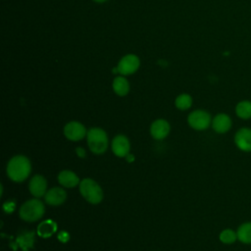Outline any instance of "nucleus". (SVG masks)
<instances>
[{
	"label": "nucleus",
	"instance_id": "4468645a",
	"mask_svg": "<svg viewBox=\"0 0 251 251\" xmlns=\"http://www.w3.org/2000/svg\"><path fill=\"white\" fill-rule=\"evenodd\" d=\"M58 181L65 187H75L78 184L79 178L78 176L72 171H62L58 176Z\"/></svg>",
	"mask_w": 251,
	"mask_h": 251
},
{
	"label": "nucleus",
	"instance_id": "aec40b11",
	"mask_svg": "<svg viewBox=\"0 0 251 251\" xmlns=\"http://www.w3.org/2000/svg\"><path fill=\"white\" fill-rule=\"evenodd\" d=\"M237 239V233L236 231L230 229V228H226L224 229L221 233H220V240L223 243L226 244H231L233 243L235 240Z\"/></svg>",
	"mask_w": 251,
	"mask_h": 251
},
{
	"label": "nucleus",
	"instance_id": "f8f14e48",
	"mask_svg": "<svg viewBox=\"0 0 251 251\" xmlns=\"http://www.w3.org/2000/svg\"><path fill=\"white\" fill-rule=\"evenodd\" d=\"M29 191L30 193L35 196V197H41L43 195H45L46 193V188H47V181L46 179L40 176V175H36L34 176L30 181H29V185H28Z\"/></svg>",
	"mask_w": 251,
	"mask_h": 251
},
{
	"label": "nucleus",
	"instance_id": "9d476101",
	"mask_svg": "<svg viewBox=\"0 0 251 251\" xmlns=\"http://www.w3.org/2000/svg\"><path fill=\"white\" fill-rule=\"evenodd\" d=\"M150 132L153 138L158 140L164 139L170 132V125L166 120H156L150 126Z\"/></svg>",
	"mask_w": 251,
	"mask_h": 251
},
{
	"label": "nucleus",
	"instance_id": "6ab92c4d",
	"mask_svg": "<svg viewBox=\"0 0 251 251\" xmlns=\"http://www.w3.org/2000/svg\"><path fill=\"white\" fill-rule=\"evenodd\" d=\"M192 104V98L188 94H180L176 99V106L179 110H186L190 108Z\"/></svg>",
	"mask_w": 251,
	"mask_h": 251
},
{
	"label": "nucleus",
	"instance_id": "393cba45",
	"mask_svg": "<svg viewBox=\"0 0 251 251\" xmlns=\"http://www.w3.org/2000/svg\"><path fill=\"white\" fill-rule=\"evenodd\" d=\"M94 1H96V2H105L106 0H94Z\"/></svg>",
	"mask_w": 251,
	"mask_h": 251
},
{
	"label": "nucleus",
	"instance_id": "ddd939ff",
	"mask_svg": "<svg viewBox=\"0 0 251 251\" xmlns=\"http://www.w3.org/2000/svg\"><path fill=\"white\" fill-rule=\"evenodd\" d=\"M212 127L218 133H225L231 127V119L226 114L220 113L213 119Z\"/></svg>",
	"mask_w": 251,
	"mask_h": 251
},
{
	"label": "nucleus",
	"instance_id": "b1692460",
	"mask_svg": "<svg viewBox=\"0 0 251 251\" xmlns=\"http://www.w3.org/2000/svg\"><path fill=\"white\" fill-rule=\"evenodd\" d=\"M126 160H127L128 162H132V161L134 160L133 155H131V154H129V153L126 155Z\"/></svg>",
	"mask_w": 251,
	"mask_h": 251
},
{
	"label": "nucleus",
	"instance_id": "a211bd4d",
	"mask_svg": "<svg viewBox=\"0 0 251 251\" xmlns=\"http://www.w3.org/2000/svg\"><path fill=\"white\" fill-rule=\"evenodd\" d=\"M235 113L237 117L243 120L251 118V102L247 100L240 101L235 107Z\"/></svg>",
	"mask_w": 251,
	"mask_h": 251
},
{
	"label": "nucleus",
	"instance_id": "7ed1b4c3",
	"mask_svg": "<svg viewBox=\"0 0 251 251\" xmlns=\"http://www.w3.org/2000/svg\"><path fill=\"white\" fill-rule=\"evenodd\" d=\"M79 191L83 198L91 204H98L103 199L102 188L91 178H84L79 182Z\"/></svg>",
	"mask_w": 251,
	"mask_h": 251
},
{
	"label": "nucleus",
	"instance_id": "5701e85b",
	"mask_svg": "<svg viewBox=\"0 0 251 251\" xmlns=\"http://www.w3.org/2000/svg\"><path fill=\"white\" fill-rule=\"evenodd\" d=\"M75 151H76V154H77V156L78 157H80V158H84L85 157V151H84V149L83 148H81V147H77L76 149H75Z\"/></svg>",
	"mask_w": 251,
	"mask_h": 251
},
{
	"label": "nucleus",
	"instance_id": "f03ea898",
	"mask_svg": "<svg viewBox=\"0 0 251 251\" xmlns=\"http://www.w3.org/2000/svg\"><path fill=\"white\" fill-rule=\"evenodd\" d=\"M87 144L90 151L94 154H103L108 148V136L104 129L92 127L86 134Z\"/></svg>",
	"mask_w": 251,
	"mask_h": 251
},
{
	"label": "nucleus",
	"instance_id": "2eb2a0df",
	"mask_svg": "<svg viewBox=\"0 0 251 251\" xmlns=\"http://www.w3.org/2000/svg\"><path fill=\"white\" fill-rule=\"evenodd\" d=\"M237 239L245 244L251 243V222H246L241 224L237 230Z\"/></svg>",
	"mask_w": 251,
	"mask_h": 251
},
{
	"label": "nucleus",
	"instance_id": "9b49d317",
	"mask_svg": "<svg viewBox=\"0 0 251 251\" xmlns=\"http://www.w3.org/2000/svg\"><path fill=\"white\" fill-rule=\"evenodd\" d=\"M44 197L47 204L52 206H59L65 202L67 198V193L61 187H53L45 193Z\"/></svg>",
	"mask_w": 251,
	"mask_h": 251
},
{
	"label": "nucleus",
	"instance_id": "6e6552de",
	"mask_svg": "<svg viewBox=\"0 0 251 251\" xmlns=\"http://www.w3.org/2000/svg\"><path fill=\"white\" fill-rule=\"evenodd\" d=\"M234 143L240 150L251 152V128L242 127L234 135Z\"/></svg>",
	"mask_w": 251,
	"mask_h": 251
},
{
	"label": "nucleus",
	"instance_id": "f257e3e1",
	"mask_svg": "<svg viewBox=\"0 0 251 251\" xmlns=\"http://www.w3.org/2000/svg\"><path fill=\"white\" fill-rule=\"evenodd\" d=\"M30 172V162L23 155L13 157L7 165V175L13 181L16 182H22L26 179Z\"/></svg>",
	"mask_w": 251,
	"mask_h": 251
},
{
	"label": "nucleus",
	"instance_id": "4be33fe9",
	"mask_svg": "<svg viewBox=\"0 0 251 251\" xmlns=\"http://www.w3.org/2000/svg\"><path fill=\"white\" fill-rule=\"evenodd\" d=\"M69 238H70V235H69V233H68L67 231H65V230L59 232V234H58V239H59L60 241H62V242H67V241L69 240Z\"/></svg>",
	"mask_w": 251,
	"mask_h": 251
},
{
	"label": "nucleus",
	"instance_id": "dca6fc26",
	"mask_svg": "<svg viewBox=\"0 0 251 251\" xmlns=\"http://www.w3.org/2000/svg\"><path fill=\"white\" fill-rule=\"evenodd\" d=\"M56 223L51 220H47L39 224V226H37V234L44 238L49 237L56 231Z\"/></svg>",
	"mask_w": 251,
	"mask_h": 251
},
{
	"label": "nucleus",
	"instance_id": "1a4fd4ad",
	"mask_svg": "<svg viewBox=\"0 0 251 251\" xmlns=\"http://www.w3.org/2000/svg\"><path fill=\"white\" fill-rule=\"evenodd\" d=\"M130 149L129 141L125 135H117L112 140V150L118 157H126Z\"/></svg>",
	"mask_w": 251,
	"mask_h": 251
},
{
	"label": "nucleus",
	"instance_id": "0eeeda50",
	"mask_svg": "<svg viewBox=\"0 0 251 251\" xmlns=\"http://www.w3.org/2000/svg\"><path fill=\"white\" fill-rule=\"evenodd\" d=\"M65 136L72 141L81 140L86 134V129L84 126L78 122H70L64 127Z\"/></svg>",
	"mask_w": 251,
	"mask_h": 251
},
{
	"label": "nucleus",
	"instance_id": "39448f33",
	"mask_svg": "<svg viewBox=\"0 0 251 251\" xmlns=\"http://www.w3.org/2000/svg\"><path fill=\"white\" fill-rule=\"evenodd\" d=\"M188 125L196 130H204L211 124V116L204 110H196L189 114L187 118Z\"/></svg>",
	"mask_w": 251,
	"mask_h": 251
},
{
	"label": "nucleus",
	"instance_id": "20e7f679",
	"mask_svg": "<svg viewBox=\"0 0 251 251\" xmlns=\"http://www.w3.org/2000/svg\"><path fill=\"white\" fill-rule=\"evenodd\" d=\"M44 205L38 199H30L24 203L20 209V217L25 222H36L44 214Z\"/></svg>",
	"mask_w": 251,
	"mask_h": 251
},
{
	"label": "nucleus",
	"instance_id": "f3484780",
	"mask_svg": "<svg viewBox=\"0 0 251 251\" xmlns=\"http://www.w3.org/2000/svg\"><path fill=\"white\" fill-rule=\"evenodd\" d=\"M113 89L116 94L120 96H125L129 90L128 81L124 76H117L113 81Z\"/></svg>",
	"mask_w": 251,
	"mask_h": 251
},
{
	"label": "nucleus",
	"instance_id": "412c9836",
	"mask_svg": "<svg viewBox=\"0 0 251 251\" xmlns=\"http://www.w3.org/2000/svg\"><path fill=\"white\" fill-rule=\"evenodd\" d=\"M14 207H15V203L14 202H6L4 205H3V209L6 213H12L14 211Z\"/></svg>",
	"mask_w": 251,
	"mask_h": 251
},
{
	"label": "nucleus",
	"instance_id": "423d86ee",
	"mask_svg": "<svg viewBox=\"0 0 251 251\" xmlns=\"http://www.w3.org/2000/svg\"><path fill=\"white\" fill-rule=\"evenodd\" d=\"M139 58L133 54H128L121 59L117 68L120 74L127 75L135 73L139 68Z\"/></svg>",
	"mask_w": 251,
	"mask_h": 251
}]
</instances>
